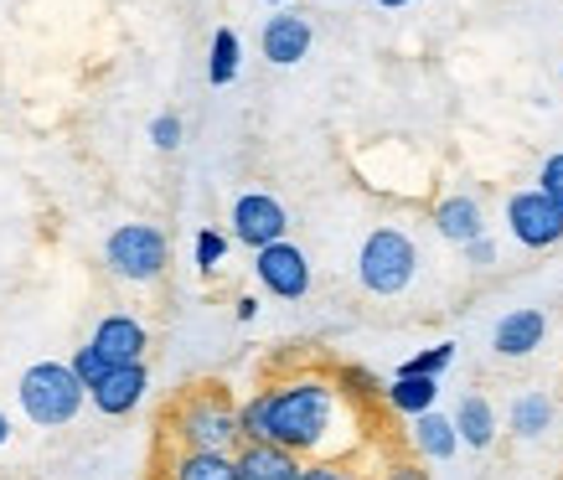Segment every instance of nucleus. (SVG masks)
Here are the masks:
<instances>
[{"label":"nucleus","mask_w":563,"mask_h":480,"mask_svg":"<svg viewBox=\"0 0 563 480\" xmlns=\"http://www.w3.org/2000/svg\"><path fill=\"white\" fill-rule=\"evenodd\" d=\"M331 418H336V388H331V382L295 378V382L269 388V439L274 445L295 449V455H310V449L325 445Z\"/></svg>","instance_id":"f257e3e1"},{"label":"nucleus","mask_w":563,"mask_h":480,"mask_svg":"<svg viewBox=\"0 0 563 480\" xmlns=\"http://www.w3.org/2000/svg\"><path fill=\"white\" fill-rule=\"evenodd\" d=\"M16 398H21V413L42 424V429H57V424H68L73 413L84 409V378L73 372V361H36L26 367L16 382Z\"/></svg>","instance_id":"f03ea898"},{"label":"nucleus","mask_w":563,"mask_h":480,"mask_svg":"<svg viewBox=\"0 0 563 480\" xmlns=\"http://www.w3.org/2000/svg\"><path fill=\"white\" fill-rule=\"evenodd\" d=\"M413 269H419V254H413L409 233H398V227H373L367 243H362L357 254V279L367 294H404L413 284Z\"/></svg>","instance_id":"7ed1b4c3"},{"label":"nucleus","mask_w":563,"mask_h":480,"mask_svg":"<svg viewBox=\"0 0 563 480\" xmlns=\"http://www.w3.org/2000/svg\"><path fill=\"white\" fill-rule=\"evenodd\" d=\"M103 264H109V275L130 279V284H151V279L166 275L172 248H166V233H161V227L124 223L109 233V243H103Z\"/></svg>","instance_id":"20e7f679"},{"label":"nucleus","mask_w":563,"mask_h":480,"mask_svg":"<svg viewBox=\"0 0 563 480\" xmlns=\"http://www.w3.org/2000/svg\"><path fill=\"white\" fill-rule=\"evenodd\" d=\"M176 439L181 449H212V455H228L233 445H243L239 434V409H228L222 393H197L181 403L176 413Z\"/></svg>","instance_id":"39448f33"},{"label":"nucleus","mask_w":563,"mask_h":480,"mask_svg":"<svg viewBox=\"0 0 563 480\" xmlns=\"http://www.w3.org/2000/svg\"><path fill=\"white\" fill-rule=\"evenodd\" d=\"M507 227L522 248H553V243H563V206L538 187L512 191L507 197Z\"/></svg>","instance_id":"423d86ee"},{"label":"nucleus","mask_w":563,"mask_h":480,"mask_svg":"<svg viewBox=\"0 0 563 480\" xmlns=\"http://www.w3.org/2000/svg\"><path fill=\"white\" fill-rule=\"evenodd\" d=\"M285 233H290V217H285V206L274 202L269 191H243L233 202V238L249 243L254 254L285 243Z\"/></svg>","instance_id":"0eeeda50"},{"label":"nucleus","mask_w":563,"mask_h":480,"mask_svg":"<svg viewBox=\"0 0 563 480\" xmlns=\"http://www.w3.org/2000/svg\"><path fill=\"white\" fill-rule=\"evenodd\" d=\"M254 275H258V284H264L269 294H279V300H306L310 258H306V248H295V243L285 238V243H274V248H258Z\"/></svg>","instance_id":"6e6552de"},{"label":"nucleus","mask_w":563,"mask_h":480,"mask_svg":"<svg viewBox=\"0 0 563 480\" xmlns=\"http://www.w3.org/2000/svg\"><path fill=\"white\" fill-rule=\"evenodd\" d=\"M88 346L109 367H135V361H145V326H140L135 315H103L99 331L88 336Z\"/></svg>","instance_id":"1a4fd4ad"},{"label":"nucleus","mask_w":563,"mask_h":480,"mask_svg":"<svg viewBox=\"0 0 563 480\" xmlns=\"http://www.w3.org/2000/svg\"><path fill=\"white\" fill-rule=\"evenodd\" d=\"M543 336H548V315L543 310H532V305H522V310H507V315L496 321L492 346L501 351V357H532V351L543 346Z\"/></svg>","instance_id":"9d476101"},{"label":"nucleus","mask_w":563,"mask_h":480,"mask_svg":"<svg viewBox=\"0 0 563 480\" xmlns=\"http://www.w3.org/2000/svg\"><path fill=\"white\" fill-rule=\"evenodd\" d=\"M145 388H151V372H145V361H135V367H114L109 378L93 388V409L109 413V418H124L130 409H140V398H145Z\"/></svg>","instance_id":"9b49d317"},{"label":"nucleus","mask_w":563,"mask_h":480,"mask_svg":"<svg viewBox=\"0 0 563 480\" xmlns=\"http://www.w3.org/2000/svg\"><path fill=\"white\" fill-rule=\"evenodd\" d=\"M306 460L285 445H243L239 449V480H300Z\"/></svg>","instance_id":"f8f14e48"},{"label":"nucleus","mask_w":563,"mask_h":480,"mask_svg":"<svg viewBox=\"0 0 563 480\" xmlns=\"http://www.w3.org/2000/svg\"><path fill=\"white\" fill-rule=\"evenodd\" d=\"M310 52V21L306 16H269L264 26V57L274 68H295Z\"/></svg>","instance_id":"ddd939ff"},{"label":"nucleus","mask_w":563,"mask_h":480,"mask_svg":"<svg viewBox=\"0 0 563 480\" xmlns=\"http://www.w3.org/2000/svg\"><path fill=\"white\" fill-rule=\"evenodd\" d=\"M434 227H440V238L461 243V248H471L476 238H486V223H481V206L471 202V197H444V202L434 206Z\"/></svg>","instance_id":"4468645a"},{"label":"nucleus","mask_w":563,"mask_h":480,"mask_svg":"<svg viewBox=\"0 0 563 480\" xmlns=\"http://www.w3.org/2000/svg\"><path fill=\"white\" fill-rule=\"evenodd\" d=\"M172 480H239V455L181 449V455L172 460Z\"/></svg>","instance_id":"2eb2a0df"},{"label":"nucleus","mask_w":563,"mask_h":480,"mask_svg":"<svg viewBox=\"0 0 563 480\" xmlns=\"http://www.w3.org/2000/svg\"><path fill=\"white\" fill-rule=\"evenodd\" d=\"M413 445H419V455H429V460H450V455L461 449L455 418H444V413H419V418H413Z\"/></svg>","instance_id":"dca6fc26"},{"label":"nucleus","mask_w":563,"mask_h":480,"mask_svg":"<svg viewBox=\"0 0 563 480\" xmlns=\"http://www.w3.org/2000/svg\"><path fill=\"white\" fill-rule=\"evenodd\" d=\"M455 434H461V445H471V449H486L496 439V413L481 393L461 398V409H455Z\"/></svg>","instance_id":"f3484780"},{"label":"nucleus","mask_w":563,"mask_h":480,"mask_svg":"<svg viewBox=\"0 0 563 480\" xmlns=\"http://www.w3.org/2000/svg\"><path fill=\"white\" fill-rule=\"evenodd\" d=\"M434 398H440V378H393L388 382V403L398 413H409V418L434 413Z\"/></svg>","instance_id":"a211bd4d"},{"label":"nucleus","mask_w":563,"mask_h":480,"mask_svg":"<svg viewBox=\"0 0 563 480\" xmlns=\"http://www.w3.org/2000/svg\"><path fill=\"white\" fill-rule=\"evenodd\" d=\"M512 429L522 434V439H538V434L553 429V398L543 393H528L512 403Z\"/></svg>","instance_id":"6ab92c4d"},{"label":"nucleus","mask_w":563,"mask_h":480,"mask_svg":"<svg viewBox=\"0 0 563 480\" xmlns=\"http://www.w3.org/2000/svg\"><path fill=\"white\" fill-rule=\"evenodd\" d=\"M239 78V32H228L222 26L218 36H212V57H207V83L212 88H228Z\"/></svg>","instance_id":"aec40b11"},{"label":"nucleus","mask_w":563,"mask_h":480,"mask_svg":"<svg viewBox=\"0 0 563 480\" xmlns=\"http://www.w3.org/2000/svg\"><path fill=\"white\" fill-rule=\"evenodd\" d=\"M239 434H243V445H274L269 439V393H254L239 409Z\"/></svg>","instance_id":"412c9836"},{"label":"nucleus","mask_w":563,"mask_h":480,"mask_svg":"<svg viewBox=\"0 0 563 480\" xmlns=\"http://www.w3.org/2000/svg\"><path fill=\"white\" fill-rule=\"evenodd\" d=\"M450 361H455V342H440V346H429V351H419V357L404 361L398 378H440Z\"/></svg>","instance_id":"4be33fe9"},{"label":"nucleus","mask_w":563,"mask_h":480,"mask_svg":"<svg viewBox=\"0 0 563 480\" xmlns=\"http://www.w3.org/2000/svg\"><path fill=\"white\" fill-rule=\"evenodd\" d=\"M73 372H78V378H84V388L93 393V388H99V382L109 378L114 367H109V361H103L93 346H78V351H73Z\"/></svg>","instance_id":"5701e85b"},{"label":"nucleus","mask_w":563,"mask_h":480,"mask_svg":"<svg viewBox=\"0 0 563 480\" xmlns=\"http://www.w3.org/2000/svg\"><path fill=\"white\" fill-rule=\"evenodd\" d=\"M222 258H228V238H222L218 227H202V233H197V269H202V275H212Z\"/></svg>","instance_id":"b1692460"},{"label":"nucleus","mask_w":563,"mask_h":480,"mask_svg":"<svg viewBox=\"0 0 563 480\" xmlns=\"http://www.w3.org/2000/svg\"><path fill=\"white\" fill-rule=\"evenodd\" d=\"M538 191L563 206V155H548L543 160V171H538Z\"/></svg>","instance_id":"393cba45"},{"label":"nucleus","mask_w":563,"mask_h":480,"mask_svg":"<svg viewBox=\"0 0 563 480\" xmlns=\"http://www.w3.org/2000/svg\"><path fill=\"white\" fill-rule=\"evenodd\" d=\"M151 139L161 150H176V145H181V120H176V114H161V120L151 124Z\"/></svg>","instance_id":"a878e982"},{"label":"nucleus","mask_w":563,"mask_h":480,"mask_svg":"<svg viewBox=\"0 0 563 480\" xmlns=\"http://www.w3.org/2000/svg\"><path fill=\"white\" fill-rule=\"evenodd\" d=\"M383 480H429V470L419 460H398V465H388V470H383Z\"/></svg>","instance_id":"bb28decb"},{"label":"nucleus","mask_w":563,"mask_h":480,"mask_svg":"<svg viewBox=\"0 0 563 480\" xmlns=\"http://www.w3.org/2000/svg\"><path fill=\"white\" fill-rule=\"evenodd\" d=\"M300 480H357L352 470H342V465H306V476Z\"/></svg>","instance_id":"cd10ccee"},{"label":"nucleus","mask_w":563,"mask_h":480,"mask_svg":"<svg viewBox=\"0 0 563 480\" xmlns=\"http://www.w3.org/2000/svg\"><path fill=\"white\" fill-rule=\"evenodd\" d=\"M465 258H471V264H476V269H486V264H496V248L486 238H476L471 243V248H465Z\"/></svg>","instance_id":"c85d7f7f"},{"label":"nucleus","mask_w":563,"mask_h":480,"mask_svg":"<svg viewBox=\"0 0 563 480\" xmlns=\"http://www.w3.org/2000/svg\"><path fill=\"white\" fill-rule=\"evenodd\" d=\"M254 315H258V300H254V294H243V300H239V321H254Z\"/></svg>","instance_id":"c756f323"},{"label":"nucleus","mask_w":563,"mask_h":480,"mask_svg":"<svg viewBox=\"0 0 563 480\" xmlns=\"http://www.w3.org/2000/svg\"><path fill=\"white\" fill-rule=\"evenodd\" d=\"M11 445V418H5V413H0V449Z\"/></svg>","instance_id":"7c9ffc66"},{"label":"nucleus","mask_w":563,"mask_h":480,"mask_svg":"<svg viewBox=\"0 0 563 480\" xmlns=\"http://www.w3.org/2000/svg\"><path fill=\"white\" fill-rule=\"evenodd\" d=\"M377 5H388V11H398V5H409V0H377Z\"/></svg>","instance_id":"2f4dec72"},{"label":"nucleus","mask_w":563,"mask_h":480,"mask_svg":"<svg viewBox=\"0 0 563 480\" xmlns=\"http://www.w3.org/2000/svg\"><path fill=\"white\" fill-rule=\"evenodd\" d=\"M269 5H285V0H269Z\"/></svg>","instance_id":"473e14b6"}]
</instances>
